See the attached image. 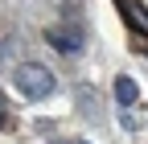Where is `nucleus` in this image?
Returning <instances> with one entry per match:
<instances>
[{"mask_svg": "<svg viewBox=\"0 0 148 144\" xmlns=\"http://www.w3.org/2000/svg\"><path fill=\"white\" fill-rule=\"evenodd\" d=\"M0 123H4V111H0Z\"/></svg>", "mask_w": 148, "mask_h": 144, "instance_id": "4", "label": "nucleus"}, {"mask_svg": "<svg viewBox=\"0 0 148 144\" xmlns=\"http://www.w3.org/2000/svg\"><path fill=\"white\" fill-rule=\"evenodd\" d=\"M115 99H119L123 107H132V103L140 99V86H136V78H127V74H119V78H115Z\"/></svg>", "mask_w": 148, "mask_h": 144, "instance_id": "3", "label": "nucleus"}, {"mask_svg": "<svg viewBox=\"0 0 148 144\" xmlns=\"http://www.w3.org/2000/svg\"><path fill=\"white\" fill-rule=\"evenodd\" d=\"M45 37H49V45H58V49H66V53H78V49H82V33H78V29H49Z\"/></svg>", "mask_w": 148, "mask_h": 144, "instance_id": "2", "label": "nucleus"}, {"mask_svg": "<svg viewBox=\"0 0 148 144\" xmlns=\"http://www.w3.org/2000/svg\"><path fill=\"white\" fill-rule=\"evenodd\" d=\"M12 82H16V91H21V99H29V103H41V99L53 95V70L41 66V62H25V66H16Z\"/></svg>", "mask_w": 148, "mask_h": 144, "instance_id": "1", "label": "nucleus"}]
</instances>
